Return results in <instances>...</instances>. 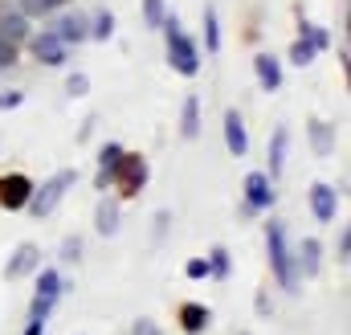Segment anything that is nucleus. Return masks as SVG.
<instances>
[{"label":"nucleus","instance_id":"obj_1","mask_svg":"<svg viewBox=\"0 0 351 335\" xmlns=\"http://www.w3.org/2000/svg\"><path fill=\"white\" fill-rule=\"evenodd\" d=\"M265 257H269V270L278 278L282 290H298V266H294V246H290V233H286V221L269 217L265 221Z\"/></svg>","mask_w":351,"mask_h":335},{"label":"nucleus","instance_id":"obj_2","mask_svg":"<svg viewBox=\"0 0 351 335\" xmlns=\"http://www.w3.org/2000/svg\"><path fill=\"white\" fill-rule=\"evenodd\" d=\"M160 29L168 33V66H172L176 74H184V78H196L200 74V45L180 29V16L168 12Z\"/></svg>","mask_w":351,"mask_h":335},{"label":"nucleus","instance_id":"obj_3","mask_svg":"<svg viewBox=\"0 0 351 335\" xmlns=\"http://www.w3.org/2000/svg\"><path fill=\"white\" fill-rule=\"evenodd\" d=\"M74 184H78V168H58L49 180L33 184V196H29V205H25V209L41 221V217H49V213L66 200V192H70Z\"/></svg>","mask_w":351,"mask_h":335},{"label":"nucleus","instance_id":"obj_4","mask_svg":"<svg viewBox=\"0 0 351 335\" xmlns=\"http://www.w3.org/2000/svg\"><path fill=\"white\" fill-rule=\"evenodd\" d=\"M241 192H245V205H241L245 217H265L278 205V188H274V180L265 172H250L245 184H241Z\"/></svg>","mask_w":351,"mask_h":335},{"label":"nucleus","instance_id":"obj_5","mask_svg":"<svg viewBox=\"0 0 351 335\" xmlns=\"http://www.w3.org/2000/svg\"><path fill=\"white\" fill-rule=\"evenodd\" d=\"M147 176H152V168H147V160H143L139 152H123V164H119V172H114L119 200H131V196H139V192L147 188Z\"/></svg>","mask_w":351,"mask_h":335},{"label":"nucleus","instance_id":"obj_6","mask_svg":"<svg viewBox=\"0 0 351 335\" xmlns=\"http://www.w3.org/2000/svg\"><path fill=\"white\" fill-rule=\"evenodd\" d=\"M29 54H33L41 66H66L70 45H66L53 29H41V33H29Z\"/></svg>","mask_w":351,"mask_h":335},{"label":"nucleus","instance_id":"obj_7","mask_svg":"<svg viewBox=\"0 0 351 335\" xmlns=\"http://www.w3.org/2000/svg\"><path fill=\"white\" fill-rule=\"evenodd\" d=\"M29 196H33V180H29L25 172H4V176H0V209L21 213V209L29 205Z\"/></svg>","mask_w":351,"mask_h":335},{"label":"nucleus","instance_id":"obj_8","mask_svg":"<svg viewBox=\"0 0 351 335\" xmlns=\"http://www.w3.org/2000/svg\"><path fill=\"white\" fill-rule=\"evenodd\" d=\"M311 213H315V221H323V225H335V217H339V188L335 184H327V180H319V184H311Z\"/></svg>","mask_w":351,"mask_h":335},{"label":"nucleus","instance_id":"obj_9","mask_svg":"<svg viewBox=\"0 0 351 335\" xmlns=\"http://www.w3.org/2000/svg\"><path fill=\"white\" fill-rule=\"evenodd\" d=\"M94 229H98V238H114L123 229V200L119 196H110V192L98 196V205H94Z\"/></svg>","mask_w":351,"mask_h":335},{"label":"nucleus","instance_id":"obj_10","mask_svg":"<svg viewBox=\"0 0 351 335\" xmlns=\"http://www.w3.org/2000/svg\"><path fill=\"white\" fill-rule=\"evenodd\" d=\"M37 270H41V250H37L33 242H21L16 250L8 253V262H4V278H8V282L29 278V274H37Z\"/></svg>","mask_w":351,"mask_h":335},{"label":"nucleus","instance_id":"obj_11","mask_svg":"<svg viewBox=\"0 0 351 335\" xmlns=\"http://www.w3.org/2000/svg\"><path fill=\"white\" fill-rule=\"evenodd\" d=\"M123 143H102L98 148V172H94V188L98 192H110L114 188V172H119V164H123Z\"/></svg>","mask_w":351,"mask_h":335},{"label":"nucleus","instance_id":"obj_12","mask_svg":"<svg viewBox=\"0 0 351 335\" xmlns=\"http://www.w3.org/2000/svg\"><path fill=\"white\" fill-rule=\"evenodd\" d=\"M221 127H225V148H229V156H245L250 152V131H245V119H241V111L237 106H229L225 111V119H221Z\"/></svg>","mask_w":351,"mask_h":335},{"label":"nucleus","instance_id":"obj_13","mask_svg":"<svg viewBox=\"0 0 351 335\" xmlns=\"http://www.w3.org/2000/svg\"><path fill=\"white\" fill-rule=\"evenodd\" d=\"M53 33L66 41V45H82V41H90V16L86 12H62L58 21H53Z\"/></svg>","mask_w":351,"mask_h":335},{"label":"nucleus","instance_id":"obj_14","mask_svg":"<svg viewBox=\"0 0 351 335\" xmlns=\"http://www.w3.org/2000/svg\"><path fill=\"white\" fill-rule=\"evenodd\" d=\"M294 266H298V278H319V270H323V242L319 238H302L298 250H294Z\"/></svg>","mask_w":351,"mask_h":335},{"label":"nucleus","instance_id":"obj_15","mask_svg":"<svg viewBox=\"0 0 351 335\" xmlns=\"http://www.w3.org/2000/svg\"><path fill=\"white\" fill-rule=\"evenodd\" d=\"M306 139H311V148H315L319 160H331V156H335V123L311 119V123H306Z\"/></svg>","mask_w":351,"mask_h":335},{"label":"nucleus","instance_id":"obj_16","mask_svg":"<svg viewBox=\"0 0 351 335\" xmlns=\"http://www.w3.org/2000/svg\"><path fill=\"white\" fill-rule=\"evenodd\" d=\"M286 152H290V127H274V135H269V148H265V156H269L265 176H269L274 184H278L282 168H286Z\"/></svg>","mask_w":351,"mask_h":335},{"label":"nucleus","instance_id":"obj_17","mask_svg":"<svg viewBox=\"0 0 351 335\" xmlns=\"http://www.w3.org/2000/svg\"><path fill=\"white\" fill-rule=\"evenodd\" d=\"M180 332L184 335H204L208 332V323H213V311L204 307V303H180Z\"/></svg>","mask_w":351,"mask_h":335},{"label":"nucleus","instance_id":"obj_18","mask_svg":"<svg viewBox=\"0 0 351 335\" xmlns=\"http://www.w3.org/2000/svg\"><path fill=\"white\" fill-rule=\"evenodd\" d=\"M254 74H258V86L265 94L282 90V62L274 54H254Z\"/></svg>","mask_w":351,"mask_h":335},{"label":"nucleus","instance_id":"obj_19","mask_svg":"<svg viewBox=\"0 0 351 335\" xmlns=\"http://www.w3.org/2000/svg\"><path fill=\"white\" fill-rule=\"evenodd\" d=\"M62 290H66V282H62V274L53 270V266H45V270H37V290H33V299H41V303H58L62 299Z\"/></svg>","mask_w":351,"mask_h":335},{"label":"nucleus","instance_id":"obj_20","mask_svg":"<svg viewBox=\"0 0 351 335\" xmlns=\"http://www.w3.org/2000/svg\"><path fill=\"white\" fill-rule=\"evenodd\" d=\"M200 94H188L184 106H180V135L184 139H200Z\"/></svg>","mask_w":351,"mask_h":335},{"label":"nucleus","instance_id":"obj_21","mask_svg":"<svg viewBox=\"0 0 351 335\" xmlns=\"http://www.w3.org/2000/svg\"><path fill=\"white\" fill-rule=\"evenodd\" d=\"M0 37L12 41V45L29 41V16L25 12H0Z\"/></svg>","mask_w":351,"mask_h":335},{"label":"nucleus","instance_id":"obj_22","mask_svg":"<svg viewBox=\"0 0 351 335\" xmlns=\"http://www.w3.org/2000/svg\"><path fill=\"white\" fill-rule=\"evenodd\" d=\"M204 257H208V278L225 282V278H229V270H233V257H229V250H225V246H213Z\"/></svg>","mask_w":351,"mask_h":335},{"label":"nucleus","instance_id":"obj_23","mask_svg":"<svg viewBox=\"0 0 351 335\" xmlns=\"http://www.w3.org/2000/svg\"><path fill=\"white\" fill-rule=\"evenodd\" d=\"M90 37H94V41H110V37H114V12H110V8H98V12L90 16Z\"/></svg>","mask_w":351,"mask_h":335},{"label":"nucleus","instance_id":"obj_24","mask_svg":"<svg viewBox=\"0 0 351 335\" xmlns=\"http://www.w3.org/2000/svg\"><path fill=\"white\" fill-rule=\"evenodd\" d=\"M204 49L217 54L221 49V21H217V4H204Z\"/></svg>","mask_w":351,"mask_h":335},{"label":"nucleus","instance_id":"obj_25","mask_svg":"<svg viewBox=\"0 0 351 335\" xmlns=\"http://www.w3.org/2000/svg\"><path fill=\"white\" fill-rule=\"evenodd\" d=\"M298 37H306V41H311V45H315L319 54H323V49L331 45V33H327V29H319V25H315V21H306V16L298 21Z\"/></svg>","mask_w":351,"mask_h":335},{"label":"nucleus","instance_id":"obj_26","mask_svg":"<svg viewBox=\"0 0 351 335\" xmlns=\"http://www.w3.org/2000/svg\"><path fill=\"white\" fill-rule=\"evenodd\" d=\"M70 0H21V12L25 16H49V12H58V8H66Z\"/></svg>","mask_w":351,"mask_h":335},{"label":"nucleus","instance_id":"obj_27","mask_svg":"<svg viewBox=\"0 0 351 335\" xmlns=\"http://www.w3.org/2000/svg\"><path fill=\"white\" fill-rule=\"evenodd\" d=\"M164 16H168V4H164V0H143V25H147V29H160Z\"/></svg>","mask_w":351,"mask_h":335},{"label":"nucleus","instance_id":"obj_28","mask_svg":"<svg viewBox=\"0 0 351 335\" xmlns=\"http://www.w3.org/2000/svg\"><path fill=\"white\" fill-rule=\"evenodd\" d=\"M315 54H319V49H315L306 37H298V41L290 45V62H294V66H311V62H315Z\"/></svg>","mask_w":351,"mask_h":335},{"label":"nucleus","instance_id":"obj_29","mask_svg":"<svg viewBox=\"0 0 351 335\" xmlns=\"http://www.w3.org/2000/svg\"><path fill=\"white\" fill-rule=\"evenodd\" d=\"M66 94H70V98H86L90 94V74H82V70L70 74V78H66Z\"/></svg>","mask_w":351,"mask_h":335},{"label":"nucleus","instance_id":"obj_30","mask_svg":"<svg viewBox=\"0 0 351 335\" xmlns=\"http://www.w3.org/2000/svg\"><path fill=\"white\" fill-rule=\"evenodd\" d=\"M184 278H192V282L208 278V257H188L184 262Z\"/></svg>","mask_w":351,"mask_h":335},{"label":"nucleus","instance_id":"obj_31","mask_svg":"<svg viewBox=\"0 0 351 335\" xmlns=\"http://www.w3.org/2000/svg\"><path fill=\"white\" fill-rule=\"evenodd\" d=\"M58 257H62V262H78V257H82V238H78V233H74V238H66Z\"/></svg>","mask_w":351,"mask_h":335},{"label":"nucleus","instance_id":"obj_32","mask_svg":"<svg viewBox=\"0 0 351 335\" xmlns=\"http://www.w3.org/2000/svg\"><path fill=\"white\" fill-rule=\"evenodd\" d=\"M351 257V229H339V242H335V262L339 266H348Z\"/></svg>","mask_w":351,"mask_h":335},{"label":"nucleus","instance_id":"obj_33","mask_svg":"<svg viewBox=\"0 0 351 335\" xmlns=\"http://www.w3.org/2000/svg\"><path fill=\"white\" fill-rule=\"evenodd\" d=\"M12 66H16V45L0 37V74H4V70H12Z\"/></svg>","mask_w":351,"mask_h":335},{"label":"nucleus","instance_id":"obj_34","mask_svg":"<svg viewBox=\"0 0 351 335\" xmlns=\"http://www.w3.org/2000/svg\"><path fill=\"white\" fill-rule=\"evenodd\" d=\"M21 102H25V90H4V94H0V115H4V111H16Z\"/></svg>","mask_w":351,"mask_h":335},{"label":"nucleus","instance_id":"obj_35","mask_svg":"<svg viewBox=\"0 0 351 335\" xmlns=\"http://www.w3.org/2000/svg\"><path fill=\"white\" fill-rule=\"evenodd\" d=\"M131 335H164V332H160V323H156V319H135Z\"/></svg>","mask_w":351,"mask_h":335},{"label":"nucleus","instance_id":"obj_36","mask_svg":"<svg viewBox=\"0 0 351 335\" xmlns=\"http://www.w3.org/2000/svg\"><path fill=\"white\" fill-rule=\"evenodd\" d=\"M94 127H98V115H90L86 123H82V127H78V143H86L90 135H94Z\"/></svg>","mask_w":351,"mask_h":335},{"label":"nucleus","instance_id":"obj_37","mask_svg":"<svg viewBox=\"0 0 351 335\" xmlns=\"http://www.w3.org/2000/svg\"><path fill=\"white\" fill-rule=\"evenodd\" d=\"M168 221H172V213H168V209H160V213H156V242L164 238V229H168Z\"/></svg>","mask_w":351,"mask_h":335},{"label":"nucleus","instance_id":"obj_38","mask_svg":"<svg viewBox=\"0 0 351 335\" xmlns=\"http://www.w3.org/2000/svg\"><path fill=\"white\" fill-rule=\"evenodd\" d=\"M45 323H49V319H29L21 335H45Z\"/></svg>","mask_w":351,"mask_h":335},{"label":"nucleus","instance_id":"obj_39","mask_svg":"<svg viewBox=\"0 0 351 335\" xmlns=\"http://www.w3.org/2000/svg\"><path fill=\"white\" fill-rule=\"evenodd\" d=\"M254 307H258V315H262V319H269V311H274V307H269V294H258V299H254Z\"/></svg>","mask_w":351,"mask_h":335},{"label":"nucleus","instance_id":"obj_40","mask_svg":"<svg viewBox=\"0 0 351 335\" xmlns=\"http://www.w3.org/2000/svg\"><path fill=\"white\" fill-rule=\"evenodd\" d=\"M237 335H250V332H237Z\"/></svg>","mask_w":351,"mask_h":335}]
</instances>
